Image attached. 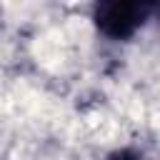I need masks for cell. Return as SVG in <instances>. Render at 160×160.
<instances>
[{
	"label": "cell",
	"mask_w": 160,
	"mask_h": 160,
	"mask_svg": "<svg viewBox=\"0 0 160 160\" xmlns=\"http://www.w3.org/2000/svg\"><path fill=\"white\" fill-rule=\"evenodd\" d=\"M105 160H145L142 150L132 148V145H122V148H115L105 155Z\"/></svg>",
	"instance_id": "cell-2"
},
{
	"label": "cell",
	"mask_w": 160,
	"mask_h": 160,
	"mask_svg": "<svg viewBox=\"0 0 160 160\" xmlns=\"http://www.w3.org/2000/svg\"><path fill=\"white\" fill-rule=\"evenodd\" d=\"M152 20H155V25L160 28V2H155V8H152Z\"/></svg>",
	"instance_id": "cell-3"
},
{
	"label": "cell",
	"mask_w": 160,
	"mask_h": 160,
	"mask_svg": "<svg viewBox=\"0 0 160 160\" xmlns=\"http://www.w3.org/2000/svg\"><path fill=\"white\" fill-rule=\"evenodd\" d=\"M152 8L155 2H140V0H100L90 10V20L95 30L112 40V42H128L152 20Z\"/></svg>",
	"instance_id": "cell-1"
}]
</instances>
